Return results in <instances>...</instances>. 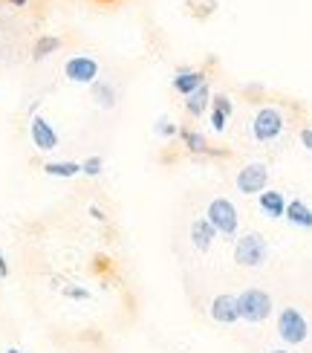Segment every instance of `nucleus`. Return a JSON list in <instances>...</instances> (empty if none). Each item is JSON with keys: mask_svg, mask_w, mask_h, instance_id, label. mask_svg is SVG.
Wrapping results in <instances>:
<instances>
[{"mask_svg": "<svg viewBox=\"0 0 312 353\" xmlns=\"http://www.w3.org/2000/svg\"><path fill=\"white\" fill-rule=\"evenodd\" d=\"M58 50H61V38H58V35H41L35 41V47H32V58H35V61H43V58H50Z\"/></svg>", "mask_w": 312, "mask_h": 353, "instance_id": "nucleus-18", "label": "nucleus"}, {"mask_svg": "<svg viewBox=\"0 0 312 353\" xmlns=\"http://www.w3.org/2000/svg\"><path fill=\"white\" fill-rule=\"evenodd\" d=\"M43 174L58 176V180H72V176H79V174H81V168H79V163L61 159V163H43Z\"/></svg>", "mask_w": 312, "mask_h": 353, "instance_id": "nucleus-17", "label": "nucleus"}, {"mask_svg": "<svg viewBox=\"0 0 312 353\" xmlns=\"http://www.w3.org/2000/svg\"><path fill=\"white\" fill-rule=\"evenodd\" d=\"M208 79H205V72L202 70H194V67H183V70H176L174 76H171V87L176 93H180L183 99L188 96V93H194L197 87H202Z\"/></svg>", "mask_w": 312, "mask_h": 353, "instance_id": "nucleus-10", "label": "nucleus"}, {"mask_svg": "<svg viewBox=\"0 0 312 353\" xmlns=\"http://www.w3.org/2000/svg\"><path fill=\"white\" fill-rule=\"evenodd\" d=\"M208 122H211V128L217 130V134H222V130H226V125H229L226 116L217 113V110H211V108H208Z\"/></svg>", "mask_w": 312, "mask_h": 353, "instance_id": "nucleus-23", "label": "nucleus"}, {"mask_svg": "<svg viewBox=\"0 0 312 353\" xmlns=\"http://www.w3.org/2000/svg\"><path fill=\"white\" fill-rule=\"evenodd\" d=\"M275 330L280 336V342L284 345H304L309 339V321L306 316L298 310V307H284V310L278 313L275 319Z\"/></svg>", "mask_w": 312, "mask_h": 353, "instance_id": "nucleus-5", "label": "nucleus"}, {"mask_svg": "<svg viewBox=\"0 0 312 353\" xmlns=\"http://www.w3.org/2000/svg\"><path fill=\"white\" fill-rule=\"evenodd\" d=\"M234 301H237V319L249 321V325H260V321H266L275 310L272 296L266 290H258V287L243 290L240 296H234Z\"/></svg>", "mask_w": 312, "mask_h": 353, "instance_id": "nucleus-2", "label": "nucleus"}, {"mask_svg": "<svg viewBox=\"0 0 312 353\" xmlns=\"http://www.w3.org/2000/svg\"><path fill=\"white\" fill-rule=\"evenodd\" d=\"M284 217L289 220L292 226H298V229H304V232H309L312 229V209L304 203V200H287V209H284Z\"/></svg>", "mask_w": 312, "mask_h": 353, "instance_id": "nucleus-13", "label": "nucleus"}, {"mask_svg": "<svg viewBox=\"0 0 312 353\" xmlns=\"http://www.w3.org/2000/svg\"><path fill=\"white\" fill-rule=\"evenodd\" d=\"M269 353H292V350H287V347H272Z\"/></svg>", "mask_w": 312, "mask_h": 353, "instance_id": "nucleus-28", "label": "nucleus"}, {"mask_svg": "<svg viewBox=\"0 0 312 353\" xmlns=\"http://www.w3.org/2000/svg\"><path fill=\"white\" fill-rule=\"evenodd\" d=\"M6 3H9V6H14V9H23V6L29 3V0H6Z\"/></svg>", "mask_w": 312, "mask_h": 353, "instance_id": "nucleus-27", "label": "nucleus"}, {"mask_svg": "<svg viewBox=\"0 0 312 353\" xmlns=\"http://www.w3.org/2000/svg\"><path fill=\"white\" fill-rule=\"evenodd\" d=\"M0 278H9V261L3 255V249H0Z\"/></svg>", "mask_w": 312, "mask_h": 353, "instance_id": "nucleus-26", "label": "nucleus"}, {"mask_svg": "<svg viewBox=\"0 0 312 353\" xmlns=\"http://www.w3.org/2000/svg\"><path fill=\"white\" fill-rule=\"evenodd\" d=\"M208 105H211V87H208V81L202 87H197L194 93L185 96V113L194 116V119H200V116L208 113Z\"/></svg>", "mask_w": 312, "mask_h": 353, "instance_id": "nucleus-14", "label": "nucleus"}, {"mask_svg": "<svg viewBox=\"0 0 312 353\" xmlns=\"http://www.w3.org/2000/svg\"><path fill=\"white\" fill-rule=\"evenodd\" d=\"M205 220L217 232V238H237V232H240V212L229 197H214L208 203Z\"/></svg>", "mask_w": 312, "mask_h": 353, "instance_id": "nucleus-3", "label": "nucleus"}, {"mask_svg": "<svg viewBox=\"0 0 312 353\" xmlns=\"http://www.w3.org/2000/svg\"><path fill=\"white\" fill-rule=\"evenodd\" d=\"M188 238H191V243H194L197 252H208V249L214 246V241H217V232L211 229V223H208L205 217H197L194 223H191V229H188Z\"/></svg>", "mask_w": 312, "mask_h": 353, "instance_id": "nucleus-12", "label": "nucleus"}, {"mask_svg": "<svg viewBox=\"0 0 312 353\" xmlns=\"http://www.w3.org/2000/svg\"><path fill=\"white\" fill-rule=\"evenodd\" d=\"M90 217H93V220H98V223H104V220H107V214H104V209H101V205H96V203L90 205Z\"/></svg>", "mask_w": 312, "mask_h": 353, "instance_id": "nucleus-25", "label": "nucleus"}, {"mask_svg": "<svg viewBox=\"0 0 312 353\" xmlns=\"http://www.w3.org/2000/svg\"><path fill=\"white\" fill-rule=\"evenodd\" d=\"M176 137L183 139V145H185V151L188 154H205L208 151V142H205V137L200 134V130H191V128H180L176 130Z\"/></svg>", "mask_w": 312, "mask_h": 353, "instance_id": "nucleus-16", "label": "nucleus"}, {"mask_svg": "<svg viewBox=\"0 0 312 353\" xmlns=\"http://www.w3.org/2000/svg\"><path fill=\"white\" fill-rule=\"evenodd\" d=\"M90 96H93V101H96L101 110H113L116 108V99H118L113 81H104V79H96L90 84Z\"/></svg>", "mask_w": 312, "mask_h": 353, "instance_id": "nucleus-15", "label": "nucleus"}, {"mask_svg": "<svg viewBox=\"0 0 312 353\" xmlns=\"http://www.w3.org/2000/svg\"><path fill=\"white\" fill-rule=\"evenodd\" d=\"M79 168H81V174H87V176H98V174L104 171V159H101V157H87L84 163H79Z\"/></svg>", "mask_w": 312, "mask_h": 353, "instance_id": "nucleus-21", "label": "nucleus"}, {"mask_svg": "<svg viewBox=\"0 0 312 353\" xmlns=\"http://www.w3.org/2000/svg\"><path fill=\"white\" fill-rule=\"evenodd\" d=\"M258 209L263 212V217H269V220L284 217V209H287L284 191H278V188H263L260 194H258Z\"/></svg>", "mask_w": 312, "mask_h": 353, "instance_id": "nucleus-11", "label": "nucleus"}, {"mask_svg": "<svg viewBox=\"0 0 312 353\" xmlns=\"http://www.w3.org/2000/svg\"><path fill=\"white\" fill-rule=\"evenodd\" d=\"M64 76L72 84H87V87H90L98 79V61L93 55H84V52L70 55L67 64H64Z\"/></svg>", "mask_w": 312, "mask_h": 353, "instance_id": "nucleus-7", "label": "nucleus"}, {"mask_svg": "<svg viewBox=\"0 0 312 353\" xmlns=\"http://www.w3.org/2000/svg\"><path fill=\"white\" fill-rule=\"evenodd\" d=\"M176 130H180V128H176V125H174V119H168V116H159L156 125H154V134H156V137H162V139L176 137Z\"/></svg>", "mask_w": 312, "mask_h": 353, "instance_id": "nucleus-20", "label": "nucleus"}, {"mask_svg": "<svg viewBox=\"0 0 312 353\" xmlns=\"http://www.w3.org/2000/svg\"><path fill=\"white\" fill-rule=\"evenodd\" d=\"M284 130H287V116L280 108L266 105L251 116V137H255L260 145L278 142L280 137H284Z\"/></svg>", "mask_w": 312, "mask_h": 353, "instance_id": "nucleus-4", "label": "nucleus"}, {"mask_svg": "<svg viewBox=\"0 0 312 353\" xmlns=\"http://www.w3.org/2000/svg\"><path fill=\"white\" fill-rule=\"evenodd\" d=\"M29 139H32V145L43 154L58 148V130L50 125V119H43L38 113L32 116V122H29Z\"/></svg>", "mask_w": 312, "mask_h": 353, "instance_id": "nucleus-8", "label": "nucleus"}, {"mask_svg": "<svg viewBox=\"0 0 312 353\" xmlns=\"http://www.w3.org/2000/svg\"><path fill=\"white\" fill-rule=\"evenodd\" d=\"M234 185L240 194H260V191L269 185V165L266 163H246L234 176Z\"/></svg>", "mask_w": 312, "mask_h": 353, "instance_id": "nucleus-6", "label": "nucleus"}, {"mask_svg": "<svg viewBox=\"0 0 312 353\" xmlns=\"http://www.w3.org/2000/svg\"><path fill=\"white\" fill-rule=\"evenodd\" d=\"M6 353H23V350H21V347H9Z\"/></svg>", "mask_w": 312, "mask_h": 353, "instance_id": "nucleus-29", "label": "nucleus"}, {"mask_svg": "<svg viewBox=\"0 0 312 353\" xmlns=\"http://www.w3.org/2000/svg\"><path fill=\"white\" fill-rule=\"evenodd\" d=\"M208 316H211L217 325H234L237 319V301L231 292H220V296L211 299V304H208Z\"/></svg>", "mask_w": 312, "mask_h": 353, "instance_id": "nucleus-9", "label": "nucleus"}, {"mask_svg": "<svg viewBox=\"0 0 312 353\" xmlns=\"http://www.w3.org/2000/svg\"><path fill=\"white\" fill-rule=\"evenodd\" d=\"M211 110H217V113H222L226 119H231L234 116V101L226 96V93H211V105H208Z\"/></svg>", "mask_w": 312, "mask_h": 353, "instance_id": "nucleus-19", "label": "nucleus"}, {"mask_svg": "<svg viewBox=\"0 0 312 353\" xmlns=\"http://www.w3.org/2000/svg\"><path fill=\"white\" fill-rule=\"evenodd\" d=\"M61 292L70 301H87V299H90V290L81 287V284H67V287H61Z\"/></svg>", "mask_w": 312, "mask_h": 353, "instance_id": "nucleus-22", "label": "nucleus"}, {"mask_svg": "<svg viewBox=\"0 0 312 353\" xmlns=\"http://www.w3.org/2000/svg\"><path fill=\"white\" fill-rule=\"evenodd\" d=\"M301 145L304 151H312V128H301Z\"/></svg>", "mask_w": 312, "mask_h": 353, "instance_id": "nucleus-24", "label": "nucleus"}, {"mask_svg": "<svg viewBox=\"0 0 312 353\" xmlns=\"http://www.w3.org/2000/svg\"><path fill=\"white\" fill-rule=\"evenodd\" d=\"M269 261V241L263 232H246L234 241V263L246 270H258Z\"/></svg>", "mask_w": 312, "mask_h": 353, "instance_id": "nucleus-1", "label": "nucleus"}]
</instances>
